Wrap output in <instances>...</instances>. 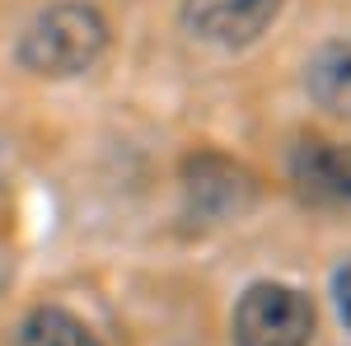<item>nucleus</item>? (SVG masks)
<instances>
[{"mask_svg":"<svg viewBox=\"0 0 351 346\" xmlns=\"http://www.w3.org/2000/svg\"><path fill=\"white\" fill-rule=\"evenodd\" d=\"M104 52H108V24L94 5L80 0H61L43 10L19 38V66L47 80L84 75Z\"/></svg>","mask_w":351,"mask_h":346,"instance_id":"obj_1","label":"nucleus"},{"mask_svg":"<svg viewBox=\"0 0 351 346\" xmlns=\"http://www.w3.org/2000/svg\"><path fill=\"white\" fill-rule=\"evenodd\" d=\"M314 304L281 281H258L234 304V346H309Z\"/></svg>","mask_w":351,"mask_h":346,"instance_id":"obj_2","label":"nucleus"},{"mask_svg":"<svg viewBox=\"0 0 351 346\" xmlns=\"http://www.w3.org/2000/svg\"><path fill=\"white\" fill-rule=\"evenodd\" d=\"M291 183L309 206L351 211V145L328 136H304L291 150Z\"/></svg>","mask_w":351,"mask_h":346,"instance_id":"obj_3","label":"nucleus"},{"mask_svg":"<svg viewBox=\"0 0 351 346\" xmlns=\"http://www.w3.org/2000/svg\"><path fill=\"white\" fill-rule=\"evenodd\" d=\"M281 14V0H183V24L211 47H248Z\"/></svg>","mask_w":351,"mask_h":346,"instance_id":"obj_4","label":"nucleus"},{"mask_svg":"<svg viewBox=\"0 0 351 346\" xmlns=\"http://www.w3.org/2000/svg\"><path fill=\"white\" fill-rule=\"evenodd\" d=\"M304 84H309L319 108L337 112V117H351V38H332L309 56Z\"/></svg>","mask_w":351,"mask_h":346,"instance_id":"obj_5","label":"nucleus"},{"mask_svg":"<svg viewBox=\"0 0 351 346\" xmlns=\"http://www.w3.org/2000/svg\"><path fill=\"white\" fill-rule=\"evenodd\" d=\"M19 346H104L75 314L66 309H33L19 328Z\"/></svg>","mask_w":351,"mask_h":346,"instance_id":"obj_6","label":"nucleus"},{"mask_svg":"<svg viewBox=\"0 0 351 346\" xmlns=\"http://www.w3.org/2000/svg\"><path fill=\"white\" fill-rule=\"evenodd\" d=\"M332 299H337V319L351 328V258L337 267V276H332Z\"/></svg>","mask_w":351,"mask_h":346,"instance_id":"obj_7","label":"nucleus"},{"mask_svg":"<svg viewBox=\"0 0 351 346\" xmlns=\"http://www.w3.org/2000/svg\"><path fill=\"white\" fill-rule=\"evenodd\" d=\"M0 178H5V140H0Z\"/></svg>","mask_w":351,"mask_h":346,"instance_id":"obj_8","label":"nucleus"}]
</instances>
